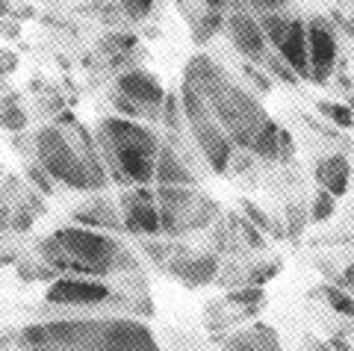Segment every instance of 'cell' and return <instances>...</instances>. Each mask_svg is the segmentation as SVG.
<instances>
[{
	"label": "cell",
	"instance_id": "obj_1",
	"mask_svg": "<svg viewBox=\"0 0 354 351\" xmlns=\"http://www.w3.org/2000/svg\"><path fill=\"white\" fill-rule=\"evenodd\" d=\"M21 351H160L153 331L139 319L95 316V319L36 322L18 331Z\"/></svg>",
	"mask_w": 354,
	"mask_h": 351
},
{
	"label": "cell",
	"instance_id": "obj_2",
	"mask_svg": "<svg viewBox=\"0 0 354 351\" xmlns=\"http://www.w3.org/2000/svg\"><path fill=\"white\" fill-rule=\"evenodd\" d=\"M183 80L207 101L209 113L216 115L218 127L234 142V148L251 151V145L266 130V124L272 122L263 104L251 95V89L239 86L213 57H204V53L189 59Z\"/></svg>",
	"mask_w": 354,
	"mask_h": 351
},
{
	"label": "cell",
	"instance_id": "obj_3",
	"mask_svg": "<svg viewBox=\"0 0 354 351\" xmlns=\"http://www.w3.org/2000/svg\"><path fill=\"white\" fill-rule=\"evenodd\" d=\"M59 122L62 124H48L32 136L36 162L50 174L53 183H62L74 192L104 195L109 174L95 136L71 115H62Z\"/></svg>",
	"mask_w": 354,
	"mask_h": 351
},
{
	"label": "cell",
	"instance_id": "obj_4",
	"mask_svg": "<svg viewBox=\"0 0 354 351\" xmlns=\"http://www.w3.org/2000/svg\"><path fill=\"white\" fill-rule=\"evenodd\" d=\"M39 254L44 266L59 278H95L106 281L124 269H136L130 251L121 239L101 230H86L77 225L57 227L50 236L39 243Z\"/></svg>",
	"mask_w": 354,
	"mask_h": 351
},
{
	"label": "cell",
	"instance_id": "obj_5",
	"mask_svg": "<svg viewBox=\"0 0 354 351\" xmlns=\"http://www.w3.org/2000/svg\"><path fill=\"white\" fill-rule=\"evenodd\" d=\"M95 142L101 148L109 180L118 186H151L153 166L160 153V136L142 122H127L118 115H106L97 122Z\"/></svg>",
	"mask_w": 354,
	"mask_h": 351
},
{
	"label": "cell",
	"instance_id": "obj_6",
	"mask_svg": "<svg viewBox=\"0 0 354 351\" xmlns=\"http://www.w3.org/2000/svg\"><path fill=\"white\" fill-rule=\"evenodd\" d=\"M157 204L165 236H183L192 230H204L221 213V207L198 186H157Z\"/></svg>",
	"mask_w": 354,
	"mask_h": 351
},
{
	"label": "cell",
	"instance_id": "obj_7",
	"mask_svg": "<svg viewBox=\"0 0 354 351\" xmlns=\"http://www.w3.org/2000/svg\"><path fill=\"white\" fill-rule=\"evenodd\" d=\"M180 109L186 118V127L195 139V145L201 148L207 166L216 174H230V162H234V142L227 139V133L218 127L216 115L209 113V106L201 95H198L189 83H180Z\"/></svg>",
	"mask_w": 354,
	"mask_h": 351
},
{
	"label": "cell",
	"instance_id": "obj_8",
	"mask_svg": "<svg viewBox=\"0 0 354 351\" xmlns=\"http://www.w3.org/2000/svg\"><path fill=\"white\" fill-rule=\"evenodd\" d=\"M263 27L266 41L278 50V57L298 74V80H310V59H307V21L292 12V6L278 9L269 15H254Z\"/></svg>",
	"mask_w": 354,
	"mask_h": 351
},
{
	"label": "cell",
	"instance_id": "obj_9",
	"mask_svg": "<svg viewBox=\"0 0 354 351\" xmlns=\"http://www.w3.org/2000/svg\"><path fill=\"white\" fill-rule=\"evenodd\" d=\"M44 301L62 307H101L113 301L130 304L106 281H95V278H57L44 290Z\"/></svg>",
	"mask_w": 354,
	"mask_h": 351
},
{
	"label": "cell",
	"instance_id": "obj_10",
	"mask_svg": "<svg viewBox=\"0 0 354 351\" xmlns=\"http://www.w3.org/2000/svg\"><path fill=\"white\" fill-rule=\"evenodd\" d=\"M118 213L124 222V234L133 236H160V204L151 186H130L118 195Z\"/></svg>",
	"mask_w": 354,
	"mask_h": 351
},
{
	"label": "cell",
	"instance_id": "obj_11",
	"mask_svg": "<svg viewBox=\"0 0 354 351\" xmlns=\"http://www.w3.org/2000/svg\"><path fill=\"white\" fill-rule=\"evenodd\" d=\"M307 59H310V83L316 86H325L330 74L337 71V59H339L337 27L322 15L307 18Z\"/></svg>",
	"mask_w": 354,
	"mask_h": 351
},
{
	"label": "cell",
	"instance_id": "obj_12",
	"mask_svg": "<svg viewBox=\"0 0 354 351\" xmlns=\"http://www.w3.org/2000/svg\"><path fill=\"white\" fill-rule=\"evenodd\" d=\"M227 39L230 45L236 48V53H242V59L251 65H263V59L269 57V41L263 36L260 21L254 18V12L248 9V3H230L227 9Z\"/></svg>",
	"mask_w": 354,
	"mask_h": 351
},
{
	"label": "cell",
	"instance_id": "obj_13",
	"mask_svg": "<svg viewBox=\"0 0 354 351\" xmlns=\"http://www.w3.org/2000/svg\"><path fill=\"white\" fill-rule=\"evenodd\" d=\"M115 92L127 101L139 104L148 113V122H162V104H165V86L153 71L145 68H124L115 80Z\"/></svg>",
	"mask_w": 354,
	"mask_h": 351
},
{
	"label": "cell",
	"instance_id": "obj_14",
	"mask_svg": "<svg viewBox=\"0 0 354 351\" xmlns=\"http://www.w3.org/2000/svg\"><path fill=\"white\" fill-rule=\"evenodd\" d=\"M165 269L180 283H186L189 290H198L218 278L221 260H218V254H195V251H189L186 245H177L171 260L165 263Z\"/></svg>",
	"mask_w": 354,
	"mask_h": 351
},
{
	"label": "cell",
	"instance_id": "obj_15",
	"mask_svg": "<svg viewBox=\"0 0 354 351\" xmlns=\"http://www.w3.org/2000/svg\"><path fill=\"white\" fill-rule=\"evenodd\" d=\"M71 225L86 227V230H101V234L121 236L124 234V222H121L118 204L109 201L106 195H92L88 201L71 210Z\"/></svg>",
	"mask_w": 354,
	"mask_h": 351
},
{
	"label": "cell",
	"instance_id": "obj_16",
	"mask_svg": "<svg viewBox=\"0 0 354 351\" xmlns=\"http://www.w3.org/2000/svg\"><path fill=\"white\" fill-rule=\"evenodd\" d=\"M153 183L157 186H198V174L186 162L183 153H177L171 142H162L153 166Z\"/></svg>",
	"mask_w": 354,
	"mask_h": 351
},
{
	"label": "cell",
	"instance_id": "obj_17",
	"mask_svg": "<svg viewBox=\"0 0 354 351\" xmlns=\"http://www.w3.org/2000/svg\"><path fill=\"white\" fill-rule=\"evenodd\" d=\"M313 180L319 189H325L334 198H342L351 183V162L346 160V153H328L319 160L313 169Z\"/></svg>",
	"mask_w": 354,
	"mask_h": 351
},
{
	"label": "cell",
	"instance_id": "obj_18",
	"mask_svg": "<svg viewBox=\"0 0 354 351\" xmlns=\"http://www.w3.org/2000/svg\"><path fill=\"white\" fill-rule=\"evenodd\" d=\"M227 9L230 3H201L195 6V15H189L192 24V39L198 45H207L209 39H216V32L227 24Z\"/></svg>",
	"mask_w": 354,
	"mask_h": 351
},
{
	"label": "cell",
	"instance_id": "obj_19",
	"mask_svg": "<svg viewBox=\"0 0 354 351\" xmlns=\"http://www.w3.org/2000/svg\"><path fill=\"white\" fill-rule=\"evenodd\" d=\"M227 351H281L278 331L269 325H251L248 331H239L227 339Z\"/></svg>",
	"mask_w": 354,
	"mask_h": 351
},
{
	"label": "cell",
	"instance_id": "obj_20",
	"mask_svg": "<svg viewBox=\"0 0 354 351\" xmlns=\"http://www.w3.org/2000/svg\"><path fill=\"white\" fill-rule=\"evenodd\" d=\"M239 216L248 218V222L257 227L260 234H272L274 239H283V236H286V234H283V225L274 222V218L266 213V210H260V207L254 204L251 198H239Z\"/></svg>",
	"mask_w": 354,
	"mask_h": 351
},
{
	"label": "cell",
	"instance_id": "obj_21",
	"mask_svg": "<svg viewBox=\"0 0 354 351\" xmlns=\"http://www.w3.org/2000/svg\"><path fill=\"white\" fill-rule=\"evenodd\" d=\"M278 136H281V124L269 122L263 133L257 136V142L251 145L248 153L254 160H263V162H278Z\"/></svg>",
	"mask_w": 354,
	"mask_h": 351
},
{
	"label": "cell",
	"instance_id": "obj_22",
	"mask_svg": "<svg viewBox=\"0 0 354 351\" xmlns=\"http://www.w3.org/2000/svg\"><path fill=\"white\" fill-rule=\"evenodd\" d=\"M337 210V198L328 195L325 189H316V195L310 198V207H307V216H310V225H322L328 222L330 216Z\"/></svg>",
	"mask_w": 354,
	"mask_h": 351
},
{
	"label": "cell",
	"instance_id": "obj_23",
	"mask_svg": "<svg viewBox=\"0 0 354 351\" xmlns=\"http://www.w3.org/2000/svg\"><path fill=\"white\" fill-rule=\"evenodd\" d=\"M310 225V216H307V207L298 204V201H290L286 204V222H283V234L290 239H298L304 234V227Z\"/></svg>",
	"mask_w": 354,
	"mask_h": 351
},
{
	"label": "cell",
	"instance_id": "obj_24",
	"mask_svg": "<svg viewBox=\"0 0 354 351\" xmlns=\"http://www.w3.org/2000/svg\"><path fill=\"white\" fill-rule=\"evenodd\" d=\"M316 109H319V113H322L325 118H330V122H334L337 127H342V130H351V127H354V113H351V106H346V104L319 101Z\"/></svg>",
	"mask_w": 354,
	"mask_h": 351
},
{
	"label": "cell",
	"instance_id": "obj_25",
	"mask_svg": "<svg viewBox=\"0 0 354 351\" xmlns=\"http://www.w3.org/2000/svg\"><path fill=\"white\" fill-rule=\"evenodd\" d=\"M0 127H6V130H24L27 127V115H24V109L18 106L15 97H6V101L0 104Z\"/></svg>",
	"mask_w": 354,
	"mask_h": 351
},
{
	"label": "cell",
	"instance_id": "obj_26",
	"mask_svg": "<svg viewBox=\"0 0 354 351\" xmlns=\"http://www.w3.org/2000/svg\"><path fill=\"white\" fill-rule=\"evenodd\" d=\"M227 301L239 304V307H248V313H254L266 301V292H263V287H239L234 292H227Z\"/></svg>",
	"mask_w": 354,
	"mask_h": 351
},
{
	"label": "cell",
	"instance_id": "obj_27",
	"mask_svg": "<svg viewBox=\"0 0 354 351\" xmlns=\"http://www.w3.org/2000/svg\"><path fill=\"white\" fill-rule=\"evenodd\" d=\"M27 183H30V189L39 192V195H53V189H57L53 178L39 166V162H27Z\"/></svg>",
	"mask_w": 354,
	"mask_h": 351
},
{
	"label": "cell",
	"instance_id": "obj_28",
	"mask_svg": "<svg viewBox=\"0 0 354 351\" xmlns=\"http://www.w3.org/2000/svg\"><path fill=\"white\" fill-rule=\"evenodd\" d=\"M325 298L330 304V310L339 313V316H348V319H354V298H351V292L346 290H339V287H325Z\"/></svg>",
	"mask_w": 354,
	"mask_h": 351
},
{
	"label": "cell",
	"instance_id": "obj_29",
	"mask_svg": "<svg viewBox=\"0 0 354 351\" xmlns=\"http://www.w3.org/2000/svg\"><path fill=\"white\" fill-rule=\"evenodd\" d=\"M263 65H266V71H269L272 77H278V80H283V83H290V86H298V83H301V80H298V74L278 57V53H269V57L263 59Z\"/></svg>",
	"mask_w": 354,
	"mask_h": 351
},
{
	"label": "cell",
	"instance_id": "obj_30",
	"mask_svg": "<svg viewBox=\"0 0 354 351\" xmlns=\"http://www.w3.org/2000/svg\"><path fill=\"white\" fill-rule=\"evenodd\" d=\"M113 109H115V115L118 118H127V122H142V118H148V113L142 109L139 104H133V101H127L124 95H113Z\"/></svg>",
	"mask_w": 354,
	"mask_h": 351
},
{
	"label": "cell",
	"instance_id": "obj_31",
	"mask_svg": "<svg viewBox=\"0 0 354 351\" xmlns=\"http://www.w3.org/2000/svg\"><path fill=\"white\" fill-rule=\"evenodd\" d=\"M118 9H121V15L130 18V21H145L153 15L157 6H153L151 0H124V3H118Z\"/></svg>",
	"mask_w": 354,
	"mask_h": 351
},
{
	"label": "cell",
	"instance_id": "obj_32",
	"mask_svg": "<svg viewBox=\"0 0 354 351\" xmlns=\"http://www.w3.org/2000/svg\"><path fill=\"white\" fill-rule=\"evenodd\" d=\"M242 74H245V80L248 86H254L260 95H269L272 92V77L269 74H263L257 65H251V62H242Z\"/></svg>",
	"mask_w": 354,
	"mask_h": 351
},
{
	"label": "cell",
	"instance_id": "obj_33",
	"mask_svg": "<svg viewBox=\"0 0 354 351\" xmlns=\"http://www.w3.org/2000/svg\"><path fill=\"white\" fill-rule=\"evenodd\" d=\"M278 272H281V260H272V263H260V266H257V272H245V275H248V287H263V283L266 281H269V278H274V275H278Z\"/></svg>",
	"mask_w": 354,
	"mask_h": 351
},
{
	"label": "cell",
	"instance_id": "obj_34",
	"mask_svg": "<svg viewBox=\"0 0 354 351\" xmlns=\"http://www.w3.org/2000/svg\"><path fill=\"white\" fill-rule=\"evenodd\" d=\"M295 160V139L286 127H281V136H278V162H292Z\"/></svg>",
	"mask_w": 354,
	"mask_h": 351
},
{
	"label": "cell",
	"instance_id": "obj_35",
	"mask_svg": "<svg viewBox=\"0 0 354 351\" xmlns=\"http://www.w3.org/2000/svg\"><path fill=\"white\" fill-rule=\"evenodd\" d=\"M18 68V59H15V53H9L0 48V77H6V74H12Z\"/></svg>",
	"mask_w": 354,
	"mask_h": 351
},
{
	"label": "cell",
	"instance_id": "obj_36",
	"mask_svg": "<svg viewBox=\"0 0 354 351\" xmlns=\"http://www.w3.org/2000/svg\"><path fill=\"white\" fill-rule=\"evenodd\" d=\"M330 351H351V343L342 334H337V336H330V345H328Z\"/></svg>",
	"mask_w": 354,
	"mask_h": 351
},
{
	"label": "cell",
	"instance_id": "obj_37",
	"mask_svg": "<svg viewBox=\"0 0 354 351\" xmlns=\"http://www.w3.org/2000/svg\"><path fill=\"white\" fill-rule=\"evenodd\" d=\"M342 30H346V32H348V36L354 39V12H351V15L346 18V24H342Z\"/></svg>",
	"mask_w": 354,
	"mask_h": 351
},
{
	"label": "cell",
	"instance_id": "obj_38",
	"mask_svg": "<svg viewBox=\"0 0 354 351\" xmlns=\"http://www.w3.org/2000/svg\"><path fill=\"white\" fill-rule=\"evenodd\" d=\"M313 351H330V348H328V345H316Z\"/></svg>",
	"mask_w": 354,
	"mask_h": 351
}]
</instances>
